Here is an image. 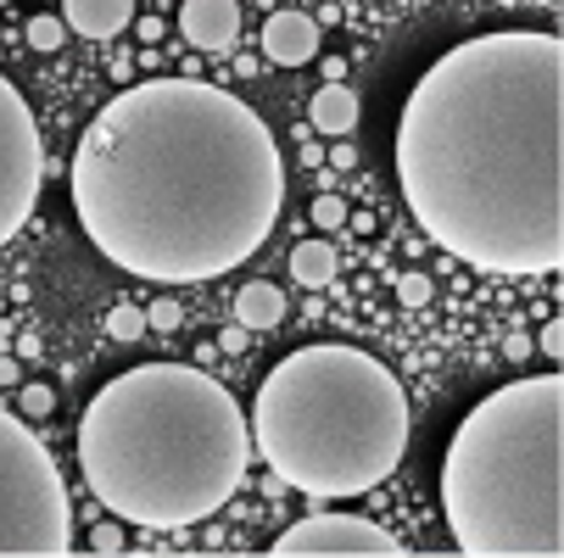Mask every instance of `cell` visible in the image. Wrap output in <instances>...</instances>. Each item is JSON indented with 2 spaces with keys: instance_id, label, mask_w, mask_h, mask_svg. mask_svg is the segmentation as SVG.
Masks as SVG:
<instances>
[{
  "instance_id": "cell-4",
  "label": "cell",
  "mask_w": 564,
  "mask_h": 558,
  "mask_svg": "<svg viewBox=\"0 0 564 558\" xmlns=\"http://www.w3.org/2000/svg\"><path fill=\"white\" fill-rule=\"evenodd\" d=\"M252 447L302 497H364L409 452V391L364 347H296L252 396Z\"/></svg>"
},
{
  "instance_id": "cell-5",
  "label": "cell",
  "mask_w": 564,
  "mask_h": 558,
  "mask_svg": "<svg viewBox=\"0 0 564 558\" xmlns=\"http://www.w3.org/2000/svg\"><path fill=\"white\" fill-rule=\"evenodd\" d=\"M442 514L464 558H564V374H520L458 419Z\"/></svg>"
},
{
  "instance_id": "cell-6",
  "label": "cell",
  "mask_w": 564,
  "mask_h": 558,
  "mask_svg": "<svg viewBox=\"0 0 564 558\" xmlns=\"http://www.w3.org/2000/svg\"><path fill=\"white\" fill-rule=\"evenodd\" d=\"M73 497L29 419L0 408V558H67Z\"/></svg>"
},
{
  "instance_id": "cell-27",
  "label": "cell",
  "mask_w": 564,
  "mask_h": 558,
  "mask_svg": "<svg viewBox=\"0 0 564 558\" xmlns=\"http://www.w3.org/2000/svg\"><path fill=\"white\" fill-rule=\"evenodd\" d=\"M503 7H542V0H503Z\"/></svg>"
},
{
  "instance_id": "cell-21",
  "label": "cell",
  "mask_w": 564,
  "mask_h": 558,
  "mask_svg": "<svg viewBox=\"0 0 564 558\" xmlns=\"http://www.w3.org/2000/svg\"><path fill=\"white\" fill-rule=\"evenodd\" d=\"M536 352H542L547 363H558V352H564V318H547V325H542V336H536Z\"/></svg>"
},
{
  "instance_id": "cell-20",
  "label": "cell",
  "mask_w": 564,
  "mask_h": 558,
  "mask_svg": "<svg viewBox=\"0 0 564 558\" xmlns=\"http://www.w3.org/2000/svg\"><path fill=\"white\" fill-rule=\"evenodd\" d=\"M23 414H29V419H51V414H56V391H51V385H29V391H23Z\"/></svg>"
},
{
  "instance_id": "cell-28",
  "label": "cell",
  "mask_w": 564,
  "mask_h": 558,
  "mask_svg": "<svg viewBox=\"0 0 564 558\" xmlns=\"http://www.w3.org/2000/svg\"><path fill=\"white\" fill-rule=\"evenodd\" d=\"M0 302H7V285H0Z\"/></svg>"
},
{
  "instance_id": "cell-12",
  "label": "cell",
  "mask_w": 564,
  "mask_h": 558,
  "mask_svg": "<svg viewBox=\"0 0 564 558\" xmlns=\"http://www.w3.org/2000/svg\"><path fill=\"white\" fill-rule=\"evenodd\" d=\"M358 90H347L341 78H330L325 90H313V101H307V123H313V134H330V140H341V134H352L358 129Z\"/></svg>"
},
{
  "instance_id": "cell-26",
  "label": "cell",
  "mask_w": 564,
  "mask_h": 558,
  "mask_svg": "<svg viewBox=\"0 0 564 558\" xmlns=\"http://www.w3.org/2000/svg\"><path fill=\"white\" fill-rule=\"evenodd\" d=\"M525 352H531L525 336H509V341H503V358H525Z\"/></svg>"
},
{
  "instance_id": "cell-29",
  "label": "cell",
  "mask_w": 564,
  "mask_h": 558,
  "mask_svg": "<svg viewBox=\"0 0 564 558\" xmlns=\"http://www.w3.org/2000/svg\"><path fill=\"white\" fill-rule=\"evenodd\" d=\"M0 7H12V0H0Z\"/></svg>"
},
{
  "instance_id": "cell-17",
  "label": "cell",
  "mask_w": 564,
  "mask_h": 558,
  "mask_svg": "<svg viewBox=\"0 0 564 558\" xmlns=\"http://www.w3.org/2000/svg\"><path fill=\"white\" fill-rule=\"evenodd\" d=\"M185 325V307L174 302V296H156L151 307H145V330H163V336H174Z\"/></svg>"
},
{
  "instance_id": "cell-9",
  "label": "cell",
  "mask_w": 564,
  "mask_h": 558,
  "mask_svg": "<svg viewBox=\"0 0 564 558\" xmlns=\"http://www.w3.org/2000/svg\"><path fill=\"white\" fill-rule=\"evenodd\" d=\"M180 34L196 51H229L240 40V7L235 0H185L180 7Z\"/></svg>"
},
{
  "instance_id": "cell-19",
  "label": "cell",
  "mask_w": 564,
  "mask_h": 558,
  "mask_svg": "<svg viewBox=\"0 0 564 558\" xmlns=\"http://www.w3.org/2000/svg\"><path fill=\"white\" fill-rule=\"evenodd\" d=\"M313 223H318V229H341V223H347V201H341V196H318V201H313Z\"/></svg>"
},
{
  "instance_id": "cell-2",
  "label": "cell",
  "mask_w": 564,
  "mask_h": 558,
  "mask_svg": "<svg viewBox=\"0 0 564 558\" xmlns=\"http://www.w3.org/2000/svg\"><path fill=\"white\" fill-rule=\"evenodd\" d=\"M397 190L480 274L564 269V40L498 29L442 51L397 112Z\"/></svg>"
},
{
  "instance_id": "cell-23",
  "label": "cell",
  "mask_w": 564,
  "mask_h": 558,
  "mask_svg": "<svg viewBox=\"0 0 564 558\" xmlns=\"http://www.w3.org/2000/svg\"><path fill=\"white\" fill-rule=\"evenodd\" d=\"M247 336H252V330H240V325H229V330L218 336V347H224V352H247Z\"/></svg>"
},
{
  "instance_id": "cell-22",
  "label": "cell",
  "mask_w": 564,
  "mask_h": 558,
  "mask_svg": "<svg viewBox=\"0 0 564 558\" xmlns=\"http://www.w3.org/2000/svg\"><path fill=\"white\" fill-rule=\"evenodd\" d=\"M90 552H101V558L123 552V530H118V525H96V530H90Z\"/></svg>"
},
{
  "instance_id": "cell-11",
  "label": "cell",
  "mask_w": 564,
  "mask_h": 558,
  "mask_svg": "<svg viewBox=\"0 0 564 558\" xmlns=\"http://www.w3.org/2000/svg\"><path fill=\"white\" fill-rule=\"evenodd\" d=\"M62 23L85 40H118L134 23V0H62Z\"/></svg>"
},
{
  "instance_id": "cell-16",
  "label": "cell",
  "mask_w": 564,
  "mask_h": 558,
  "mask_svg": "<svg viewBox=\"0 0 564 558\" xmlns=\"http://www.w3.org/2000/svg\"><path fill=\"white\" fill-rule=\"evenodd\" d=\"M29 45L45 51V56L62 51V45H67V23H62V18H29Z\"/></svg>"
},
{
  "instance_id": "cell-10",
  "label": "cell",
  "mask_w": 564,
  "mask_h": 558,
  "mask_svg": "<svg viewBox=\"0 0 564 558\" xmlns=\"http://www.w3.org/2000/svg\"><path fill=\"white\" fill-rule=\"evenodd\" d=\"M263 56L280 62V67H307L318 56V23L307 12H296V7L274 12L263 23Z\"/></svg>"
},
{
  "instance_id": "cell-13",
  "label": "cell",
  "mask_w": 564,
  "mask_h": 558,
  "mask_svg": "<svg viewBox=\"0 0 564 558\" xmlns=\"http://www.w3.org/2000/svg\"><path fill=\"white\" fill-rule=\"evenodd\" d=\"M235 325L240 330H280L285 325V291L269 280H252L235 291Z\"/></svg>"
},
{
  "instance_id": "cell-3",
  "label": "cell",
  "mask_w": 564,
  "mask_h": 558,
  "mask_svg": "<svg viewBox=\"0 0 564 558\" xmlns=\"http://www.w3.org/2000/svg\"><path fill=\"white\" fill-rule=\"evenodd\" d=\"M247 463L252 425L202 363H134L78 419V469L118 525H202L247 486Z\"/></svg>"
},
{
  "instance_id": "cell-18",
  "label": "cell",
  "mask_w": 564,
  "mask_h": 558,
  "mask_svg": "<svg viewBox=\"0 0 564 558\" xmlns=\"http://www.w3.org/2000/svg\"><path fill=\"white\" fill-rule=\"evenodd\" d=\"M397 302L402 307H431V280L425 274H402L397 280Z\"/></svg>"
},
{
  "instance_id": "cell-15",
  "label": "cell",
  "mask_w": 564,
  "mask_h": 558,
  "mask_svg": "<svg viewBox=\"0 0 564 558\" xmlns=\"http://www.w3.org/2000/svg\"><path fill=\"white\" fill-rule=\"evenodd\" d=\"M107 336H112V341H140V336H145V307L118 302V307L107 313Z\"/></svg>"
},
{
  "instance_id": "cell-24",
  "label": "cell",
  "mask_w": 564,
  "mask_h": 558,
  "mask_svg": "<svg viewBox=\"0 0 564 558\" xmlns=\"http://www.w3.org/2000/svg\"><path fill=\"white\" fill-rule=\"evenodd\" d=\"M0 385H23V363L18 358H0Z\"/></svg>"
},
{
  "instance_id": "cell-25",
  "label": "cell",
  "mask_w": 564,
  "mask_h": 558,
  "mask_svg": "<svg viewBox=\"0 0 564 558\" xmlns=\"http://www.w3.org/2000/svg\"><path fill=\"white\" fill-rule=\"evenodd\" d=\"M330 163H336V168H352V163H358V151H352L347 140H336V151H330Z\"/></svg>"
},
{
  "instance_id": "cell-8",
  "label": "cell",
  "mask_w": 564,
  "mask_h": 558,
  "mask_svg": "<svg viewBox=\"0 0 564 558\" xmlns=\"http://www.w3.org/2000/svg\"><path fill=\"white\" fill-rule=\"evenodd\" d=\"M274 558H402V541L364 514H307L269 547Z\"/></svg>"
},
{
  "instance_id": "cell-1",
  "label": "cell",
  "mask_w": 564,
  "mask_h": 558,
  "mask_svg": "<svg viewBox=\"0 0 564 558\" xmlns=\"http://www.w3.org/2000/svg\"><path fill=\"white\" fill-rule=\"evenodd\" d=\"M67 190L107 263L156 285H207L269 247L285 163L235 90L140 78L85 123Z\"/></svg>"
},
{
  "instance_id": "cell-14",
  "label": "cell",
  "mask_w": 564,
  "mask_h": 558,
  "mask_svg": "<svg viewBox=\"0 0 564 558\" xmlns=\"http://www.w3.org/2000/svg\"><path fill=\"white\" fill-rule=\"evenodd\" d=\"M336 247L330 241H296L291 247V274H296V285H307V291H325L330 280H336Z\"/></svg>"
},
{
  "instance_id": "cell-7",
  "label": "cell",
  "mask_w": 564,
  "mask_h": 558,
  "mask_svg": "<svg viewBox=\"0 0 564 558\" xmlns=\"http://www.w3.org/2000/svg\"><path fill=\"white\" fill-rule=\"evenodd\" d=\"M45 185V134L29 112V96L0 73V247L29 223Z\"/></svg>"
}]
</instances>
